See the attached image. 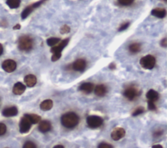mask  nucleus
Returning <instances> with one entry per match:
<instances>
[{
	"instance_id": "1",
	"label": "nucleus",
	"mask_w": 167,
	"mask_h": 148,
	"mask_svg": "<svg viewBox=\"0 0 167 148\" xmlns=\"http://www.w3.org/2000/svg\"><path fill=\"white\" fill-rule=\"evenodd\" d=\"M62 124L67 129H73L76 127L79 122L78 116L73 112L64 114L61 118Z\"/></svg>"
},
{
	"instance_id": "2",
	"label": "nucleus",
	"mask_w": 167,
	"mask_h": 148,
	"mask_svg": "<svg viewBox=\"0 0 167 148\" xmlns=\"http://www.w3.org/2000/svg\"><path fill=\"white\" fill-rule=\"evenodd\" d=\"M69 43V39L66 38L63 40H62L60 43H59V44L57 46H54L51 49V52L53 54L51 60L52 61L55 62L56 60H59L61 57H62V50L65 48V46L67 45V43Z\"/></svg>"
},
{
	"instance_id": "3",
	"label": "nucleus",
	"mask_w": 167,
	"mask_h": 148,
	"mask_svg": "<svg viewBox=\"0 0 167 148\" xmlns=\"http://www.w3.org/2000/svg\"><path fill=\"white\" fill-rule=\"evenodd\" d=\"M18 46L21 51H29L33 47V40L29 36H22L19 40Z\"/></svg>"
},
{
	"instance_id": "4",
	"label": "nucleus",
	"mask_w": 167,
	"mask_h": 148,
	"mask_svg": "<svg viewBox=\"0 0 167 148\" xmlns=\"http://www.w3.org/2000/svg\"><path fill=\"white\" fill-rule=\"evenodd\" d=\"M156 63L155 58L151 55H148L146 56L143 57L140 60V64L141 66L144 69H152L154 68Z\"/></svg>"
},
{
	"instance_id": "5",
	"label": "nucleus",
	"mask_w": 167,
	"mask_h": 148,
	"mask_svg": "<svg viewBox=\"0 0 167 148\" xmlns=\"http://www.w3.org/2000/svg\"><path fill=\"white\" fill-rule=\"evenodd\" d=\"M88 125L92 129L101 127L103 124V119L98 116H89L86 119Z\"/></svg>"
},
{
	"instance_id": "6",
	"label": "nucleus",
	"mask_w": 167,
	"mask_h": 148,
	"mask_svg": "<svg viewBox=\"0 0 167 148\" xmlns=\"http://www.w3.org/2000/svg\"><path fill=\"white\" fill-rule=\"evenodd\" d=\"M124 96L127 100L132 101L135 100L140 95L139 91L134 86H129L123 92Z\"/></svg>"
},
{
	"instance_id": "7",
	"label": "nucleus",
	"mask_w": 167,
	"mask_h": 148,
	"mask_svg": "<svg viewBox=\"0 0 167 148\" xmlns=\"http://www.w3.org/2000/svg\"><path fill=\"white\" fill-rule=\"evenodd\" d=\"M31 123L29 119L24 115V116L22 118L20 122L19 127H20V132L21 133H28L31 129Z\"/></svg>"
},
{
	"instance_id": "8",
	"label": "nucleus",
	"mask_w": 167,
	"mask_h": 148,
	"mask_svg": "<svg viewBox=\"0 0 167 148\" xmlns=\"http://www.w3.org/2000/svg\"><path fill=\"white\" fill-rule=\"evenodd\" d=\"M2 68L6 72L11 73L16 69V63L14 60L11 59L5 60L2 63Z\"/></svg>"
},
{
	"instance_id": "9",
	"label": "nucleus",
	"mask_w": 167,
	"mask_h": 148,
	"mask_svg": "<svg viewBox=\"0 0 167 148\" xmlns=\"http://www.w3.org/2000/svg\"><path fill=\"white\" fill-rule=\"evenodd\" d=\"M86 67V62L84 59H79L75 60L72 64V68L74 71L77 72H83Z\"/></svg>"
},
{
	"instance_id": "10",
	"label": "nucleus",
	"mask_w": 167,
	"mask_h": 148,
	"mask_svg": "<svg viewBox=\"0 0 167 148\" xmlns=\"http://www.w3.org/2000/svg\"><path fill=\"white\" fill-rule=\"evenodd\" d=\"M125 135V130L121 127L115 129L111 133V138L115 141H118Z\"/></svg>"
},
{
	"instance_id": "11",
	"label": "nucleus",
	"mask_w": 167,
	"mask_h": 148,
	"mask_svg": "<svg viewBox=\"0 0 167 148\" xmlns=\"http://www.w3.org/2000/svg\"><path fill=\"white\" fill-rule=\"evenodd\" d=\"M51 128L52 125L50 121L47 120H43L40 121V124L39 125V129L41 133H47L49 130H51Z\"/></svg>"
},
{
	"instance_id": "12",
	"label": "nucleus",
	"mask_w": 167,
	"mask_h": 148,
	"mask_svg": "<svg viewBox=\"0 0 167 148\" xmlns=\"http://www.w3.org/2000/svg\"><path fill=\"white\" fill-rule=\"evenodd\" d=\"M79 90L85 94H90L94 90V84L91 83H84L80 86Z\"/></svg>"
},
{
	"instance_id": "13",
	"label": "nucleus",
	"mask_w": 167,
	"mask_h": 148,
	"mask_svg": "<svg viewBox=\"0 0 167 148\" xmlns=\"http://www.w3.org/2000/svg\"><path fill=\"white\" fill-rule=\"evenodd\" d=\"M2 115L5 117H12L18 115V109L16 107H8L3 109L2 111Z\"/></svg>"
},
{
	"instance_id": "14",
	"label": "nucleus",
	"mask_w": 167,
	"mask_h": 148,
	"mask_svg": "<svg viewBox=\"0 0 167 148\" xmlns=\"http://www.w3.org/2000/svg\"><path fill=\"white\" fill-rule=\"evenodd\" d=\"M107 88L104 84H99L95 86L94 89V92L96 95L99 97H103L107 93Z\"/></svg>"
},
{
	"instance_id": "15",
	"label": "nucleus",
	"mask_w": 167,
	"mask_h": 148,
	"mask_svg": "<svg viewBox=\"0 0 167 148\" xmlns=\"http://www.w3.org/2000/svg\"><path fill=\"white\" fill-rule=\"evenodd\" d=\"M26 90V86L20 82L16 83L13 89V92L15 95H21Z\"/></svg>"
},
{
	"instance_id": "16",
	"label": "nucleus",
	"mask_w": 167,
	"mask_h": 148,
	"mask_svg": "<svg viewBox=\"0 0 167 148\" xmlns=\"http://www.w3.org/2000/svg\"><path fill=\"white\" fill-rule=\"evenodd\" d=\"M24 82L28 87H33L37 83V78L34 75L29 74L24 77Z\"/></svg>"
},
{
	"instance_id": "17",
	"label": "nucleus",
	"mask_w": 167,
	"mask_h": 148,
	"mask_svg": "<svg viewBox=\"0 0 167 148\" xmlns=\"http://www.w3.org/2000/svg\"><path fill=\"white\" fill-rule=\"evenodd\" d=\"M152 14L158 18H164L166 15V11L164 8H156L152 10Z\"/></svg>"
},
{
	"instance_id": "18",
	"label": "nucleus",
	"mask_w": 167,
	"mask_h": 148,
	"mask_svg": "<svg viewBox=\"0 0 167 148\" xmlns=\"http://www.w3.org/2000/svg\"><path fill=\"white\" fill-rule=\"evenodd\" d=\"M53 107V101L51 100H46L40 103V108L42 110L47 111L51 110Z\"/></svg>"
},
{
	"instance_id": "19",
	"label": "nucleus",
	"mask_w": 167,
	"mask_h": 148,
	"mask_svg": "<svg viewBox=\"0 0 167 148\" xmlns=\"http://www.w3.org/2000/svg\"><path fill=\"white\" fill-rule=\"evenodd\" d=\"M159 95L158 92L154 90H149L146 94V98L148 101L155 102L159 99Z\"/></svg>"
},
{
	"instance_id": "20",
	"label": "nucleus",
	"mask_w": 167,
	"mask_h": 148,
	"mask_svg": "<svg viewBox=\"0 0 167 148\" xmlns=\"http://www.w3.org/2000/svg\"><path fill=\"white\" fill-rule=\"evenodd\" d=\"M129 50L131 54H137L141 50V44L140 43H137V42L132 43L129 45Z\"/></svg>"
},
{
	"instance_id": "21",
	"label": "nucleus",
	"mask_w": 167,
	"mask_h": 148,
	"mask_svg": "<svg viewBox=\"0 0 167 148\" xmlns=\"http://www.w3.org/2000/svg\"><path fill=\"white\" fill-rule=\"evenodd\" d=\"M28 119L30 121V122L31 123V124H36L39 122H40L41 118L40 116L35 114H26L25 115Z\"/></svg>"
},
{
	"instance_id": "22",
	"label": "nucleus",
	"mask_w": 167,
	"mask_h": 148,
	"mask_svg": "<svg viewBox=\"0 0 167 148\" xmlns=\"http://www.w3.org/2000/svg\"><path fill=\"white\" fill-rule=\"evenodd\" d=\"M6 3L11 8H16L20 5V0H7Z\"/></svg>"
},
{
	"instance_id": "23",
	"label": "nucleus",
	"mask_w": 167,
	"mask_h": 148,
	"mask_svg": "<svg viewBox=\"0 0 167 148\" xmlns=\"http://www.w3.org/2000/svg\"><path fill=\"white\" fill-rule=\"evenodd\" d=\"M33 11V8L31 7V5H30L28 7H27L23 11V12L21 14V17H22V19H26L27 17L31 14V13Z\"/></svg>"
},
{
	"instance_id": "24",
	"label": "nucleus",
	"mask_w": 167,
	"mask_h": 148,
	"mask_svg": "<svg viewBox=\"0 0 167 148\" xmlns=\"http://www.w3.org/2000/svg\"><path fill=\"white\" fill-rule=\"evenodd\" d=\"M60 38H55V37H52V38H50L47 40L46 42H47V44L49 46H51L53 47L54 46H56L57 43H59L60 41Z\"/></svg>"
},
{
	"instance_id": "25",
	"label": "nucleus",
	"mask_w": 167,
	"mask_h": 148,
	"mask_svg": "<svg viewBox=\"0 0 167 148\" xmlns=\"http://www.w3.org/2000/svg\"><path fill=\"white\" fill-rule=\"evenodd\" d=\"M118 2L122 6H129L134 2V0H118Z\"/></svg>"
},
{
	"instance_id": "26",
	"label": "nucleus",
	"mask_w": 167,
	"mask_h": 148,
	"mask_svg": "<svg viewBox=\"0 0 167 148\" xmlns=\"http://www.w3.org/2000/svg\"><path fill=\"white\" fill-rule=\"evenodd\" d=\"M22 148H37V146L35 143L31 141H27L24 143Z\"/></svg>"
},
{
	"instance_id": "27",
	"label": "nucleus",
	"mask_w": 167,
	"mask_h": 148,
	"mask_svg": "<svg viewBox=\"0 0 167 148\" xmlns=\"http://www.w3.org/2000/svg\"><path fill=\"white\" fill-rule=\"evenodd\" d=\"M7 132V126L3 123H0V136L4 135Z\"/></svg>"
},
{
	"instance_id": "28",
	"label": "nucleus",
	"mask_w": 167,
	"mask_h": 148,
	"mask_svg": "<svg viewBox=\"0 0 167 148\" xmlns=\"http://www.w3.org/2000/svg\"><path fill=\"white\" fill-rule=\"evenodd\" d=\"M70 31V28L69 27L68 25H63L62 27L60 29V33L62 34H66V33H68Z\"/></svg>"
},
{
	"instance_id": "29",
	"label": "nucleus",
	"mask_w": 167,
	"mask_h": 148,
	"mask_svg": "<svg viewBox=\"0 0 167 148\" xmlns=\"http://www.w3.org/2000/svg\"><path fill=\"white\" fill-rule=\"evenodd\" d=\"M144 112V109L143 107H139L137 109H136L132 113V116H137L138 115H141L142 113H143Z\"/></svg>"
},
{
	"instance_id": "30",
	"label": "nucleus",
	"mask_w": 167,
	"mask_h": 148,
	"mask_svg": "<svg viewBox=\"0 0 167 148\" xmlns=\"http://www.w3.org/2000/svg\"><path fill=\"white\" fill-rule=\"evenodd\" d=\"M148 109L150 110H156V106H155V103L154 101H148Z\"/></svg>"
},
{
	"instance_id": "31",
	"label": "nucleus",
	"mask_w": 167,
	"mask_h": 148,
	"mask_svg": "<svg viewBox=\"0 0 167 148\" xmlns=\"http://www.w3.org/2000/svg\"><path fill=\"white\" fill-rule=\"evenodd\" d=\"M130 25V22H125L124 23H123L120 27L119 28V31H124L125 29H127L128 28H129V26Z\"/></svg>"
},
{
	"instance_id": "32",
	"label": "nucleus",
	"mask_w": 167,
	"mask_h": 148,
	"mask_svg": "<svg viewBox=\"0 0 167 148\" xmlns=\"http://www.w3.org/2000/svg\"><path fill=\"white\" fill-rule=\"evenodd\" d=\"M98 148H113V146L109 144L102 142L98 145Z\"/></svg>"
},
{
	"instance_id": "33",
	"label": "nucleus",
	"mask_w": 167,
	"mask_h": 148,
	"mask_svg": "<svg viewBox=\"0 0 167 148\" xmlns=\"http://www.w3.org/2000/svg\"><path fill=\"white\" fill-rule=\"evenodd\" d=\"M161 46L164 47V48H166L167 46V40L166 38H164V39H163L161 42Z\"/></svg>"
},
{
	"instance_id": "34",
	"label": "nucleus",
	"mask_w": 167,
	"mask_h": 148,
	"mask_svg": "<svg viewBox=\"0 0 167 148\" xmlns=\"http://www.w3.org/2000/svg\"><path fill=\"white\" fill-rule=\"evenodd\" d=\"M163 135V130H157L156 132L154 133V136L155 137H158V136H160Z\"/></svg>"
},
{
	"instance_id": "35",
	"label": "nucleus",
	"mask_w": 167,
	"mask_h": 148,
	"mask_svg": "<svg viewBox=\"0 0 167 148\" xmlns=\"http://www.w3.org/2000/svg\"><path fill=\"white\" fill-rule=\"evenodd\" d=\"M3 53V48L2 43H0V56H1Z\"/></svg>"
},
{
	"instance_id": "36",
	"label": "nucleus",
	"mask_w": 167,
	"mask_h": 148,
	"mask_svg": "<svg viewBox=\"0 0 167 148\" xmlns=\"http://www.w3.org/2000/svg\"><path fill=\"white\" fill-rule=\"evenodd\" d=\"M152 148H163V146L160 144H157V145H154L152 146Z\"/></svg>"
},
{
	"instance_id": "37",
	"label": "nucleus",
	"mask_w": 167,
	"mask_h": 148,
	"mask_svg": "<svg viewBox=\"0 0 167 148\" xmlns=\"http://www.w3.org/2000/svg\"><path fill=\"white\" fill-rule=\"evenodd\" d=\"M20 29V25L19 24L16 25L13 28V29Z\"/></svg>"
},
{
	"instance_id": "38",
	"label": "nucleus",
	"mask_w": 167,
	"mask_h": 148,
	"mask_svg": "<svg viewBox=\"0 0 167 148\" xmlns=\"http://www.w3.org/2000/svg\"><path fill=\"white\" fill-rule=\"evenodd\" d=\"M109 68H110L111 69H114L116 68V66H115V64H114L113 63H112V64L109 66Z\"/></svg>"
},
{
	"instance_id": "39",
	"label": "nucleus",
	"mask_w": 167,
	"mask_h": 148,
	"mask_svg": "<svg viewBox=\"0 0 167 148\" xmlns=\"http://www.w3.org/2000/svg\"><path fill=\"white\" fill-rule=\"evenodd\" d=\"M53 148H64V147L62 145H55Z\"/></svg>"
},
{
	"instance_id": "40",
	"label": "nucleus",
	"mask_w": 167,
	"mask_h": 148,
	"mask_svg": "<svg viewBox=\"0 0 167 148\" xmlns=\"http://www.w3.org/2000/svg\"><path fill=\"white\" fill-rule=\"evenodd\" d=\"M163 1H164V2H166V0H163Z\"/></svg>"
},
{
	"instance_id": "41",
	"label": "nucleus",
	"mask_w": 167,
	"mask_h": 148,
	"mask_svg": "<svg viewBox=\"0 0 167 148\" xmlns=\"http://www.w3.org/2000/svg\"><path fill=\"white\" fill-rule=\"evenodd\" d=\"M5 148H9V147H5Z\"/></svg>"
}]
</instances>
